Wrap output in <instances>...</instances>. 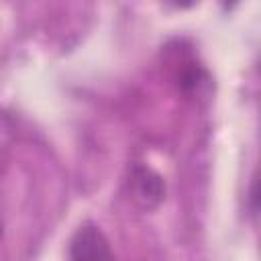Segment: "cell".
<instances>
[{"mask_svg":"<svg viewBox=\"0 0 261 261\" xmlns=\"http://www.w3.org/2000/svg\"><path fill=\"white\" fill-rule=\"evenodd\" d=\"M126 192H128L130 202L139 210L151 212L165 198V181L153 167H149L145 163H137L128 171Z\"/></svg>","mask_w":261,"mask_h":261,"instance_id":"cell-1","label":"cell"},{"mask_svg":"<svg viewBox=\"0 0 261 261\" xmlns=\"http://www.w3.org/2000/svg\"><path fill=\"white\" fill-rule=\"evenodd\" d=\"M69 261H116L106 234L92 222L82 224L69 241Z\"/></svg>","mask_w":261,"mask_h":261,"instance_id":"cell-2","label":"cell"},{"mask_svg":"<svg viewBox=\"0 0 261 261\" xmlns=\"http://www.w3.org/2000/svg\"><path fill=\"white\" fill-rule=\"evenodd\" d=\"M177 86L188 98H206L212 88V77L204 65L196 63L194 59H181V67H177Z\"/></svg>","mask_w":261,"mask_h":261,"instance_id":"cell-3","label":"cell"},{"mask_svg":"<svg viewBox=\"0 0 261 261\" xmlns=\"http://www.w3.org/2000/svg\"><path fill=\"white\" fill-rule=\"evenodd\" d=\"M2 230H4V222H2V218H0V239H2Z\"/></svg>","mask_w":261,"mask_h":261,"instance_id":"cell-4","label":"cell"}]
</instances>
